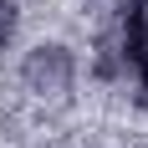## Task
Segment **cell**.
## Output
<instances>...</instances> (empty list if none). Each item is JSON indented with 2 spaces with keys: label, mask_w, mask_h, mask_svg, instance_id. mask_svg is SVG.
Masks as SVG:
<instances>
[{
  "label": "cell",
  "mask_w": 148,
  "mask_h": 148,
  "mask_svg": "<svg viewBox=\"0 0 148 148\" xmlns=\"http://www.w3.org/2000/svg\"><path fill=\"white\" fill-rule=\"evenodd\" d=\"M15 36V0H0V46Z\"/></svg>",
  "instance_id": "cell-2"
},
{
  "label": "cell",
  "mask_w": 148,
  "mask_h": 148,
  "mask_svg": "<svg viewBox=\"0 0 148 148\" xmlns=\"http://www.w3.org/2000/svg\"><path fill=\"white\" fill-rule=\"evenodd\" d=\"M21 87L41 102H66L77 87V51L61 41H41L21 56Z\"/></svg>",
  "instance_id": "cell-1"
}]
</instances>
